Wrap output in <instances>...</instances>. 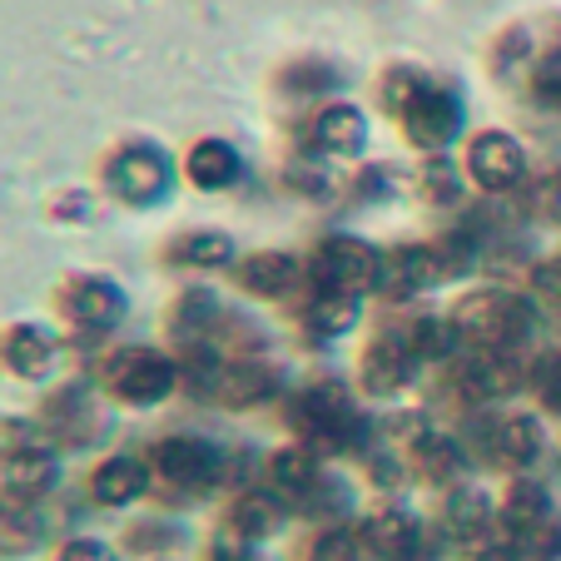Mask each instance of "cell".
I'll list each match as a JSON object with an SVG mask.
<instances>
[{
	"label": "cell",
	"mask_w": 561,
	"mask_h": 561,
	"mask_svg": "<svg viewBox=\"0 0 561 561\" xmlns=\"http://www.w3.org/2000/svg\"><path fill=\"white\" fill-rule=\"evenodd\" d=\"M527 209L537 214V219H547V224H561V170L541 174V180L531 184V190H527Z\"/></svg>",
	"instance_id": "34"
},
{
	"label": "cell",
	"mask_w": 561,
	"mask_h": 561,
	"mask_svg": "<svg viewBox=\"0 0 561 561\" xmlns=\"http://www.w3.org/2000/svg\"><path fill=\"white\" fill-rule=\"evenodd\" d=\"M423 190H427V199H437V204H453V199H457V180H453V170H447V164H437V170H427V174H423Z\"/></svg>",
	"instance_id": "39"
},
{
	"label": "cell",
	"mask_w": 561,
	"mask_h": 561,
	"mask_svg": "<svg viewBox=\"0 0 561 561\" xmlns=\"http://www.w3.org/2000/svg\"><path fill=\"white\" fill-rule=\"evenodd\" d=\"M105 180H110V190H115V199L154 204L159 194L170 190V159L149 145H129L105 164Z\"/></svg>",
	"instance_id": "9"
},
{
	"label": "cell",
	"mask_w": 561,
	"mask_h": 561,
	"mask_svg": "<svg viewBox=\"0 0 561 561\" xmlns=\"http://www.w3.org/2000/svg\"><path fill=\"white\" fill-rule=\"evenodd\" d=\"M313 145L329 154H358L363 149V115L353 105H329L313 119Z\"/></svg>",
	"instance_id": "28"
},
{
	"label": "cell",
	"mask_w": 561,
	"mask_h": 561,
	"mask_svg": "<svg viewBox=\"0 0 561 561\" xmlns=\"http://www.w3.org/2000/svg\"><path fill=\"white\" fill-rule=\"evenodd\" d=\"M204 398H214L219 408H233V413L264 408L268 398H278V368H268L259 358H229V363H219Z\"/></svg>",
	"instance_id": "10"
},
{
	"label": "cell",
	"mask_w": 561,
	"mask_h": 561,
	"mask_svg": "<svg viewBox=\"0 0 561 561\" xmlns=\"http://www.w3.org/2000/svg\"><path fill=\"white\" fill-rule=\"evenodd\" d=\"M100 382L110 388V398H119L129 408H159L180 388V363L154 348H119L105 358Z\"/></svg>",
	"instance_id": "5"
},
{
	"label": "cell",
	"mask_w": 561,
	"mask_h": 561,
	"mask_svg": "<svg viewBox=\"0 0 561 561\" xmlns=\"http://www.w3.org/2000/svg\"><path fill=\"white\" fill-rule=\"evenodd\" d=\"M547 517H551V492L541 488L537 477H517L507 488V497H502V522H507L517 537H527V531L541 527Z\"/></svg>",
	"instance_id": "26"
},
{
	"label": "cell",
	"mask_w": 561,
	"mask_h": 561,
	"mask_svg": "<svg viewBox=\"0 0 561 561\" xmlns=\"http://www.w3.org/2000/svg\"><path fill=\"white\" fill-rule=\"evenodd\" d=\"M45 541V517L31 497H0V557H31Z\"/></svg>",
	"instance_id": "20"
},
{
	"label": "cell",
	"mask_w": 561,
	"mask_h": 561,
	"mask_svg": "<svg viewBox=\"0 0 561 561\" xmlns=\"http://www.w3.org/2000/svg\"><path fill=\"white\" fill-rule=\"evenodd\" d=\"M382 105L403 119L408 139H413L417 149H443L447 139L457 135V119H462L457 100L447 95V90H437L433 80H423L417 70H388V80H382Z\"/></svg>",
	"instance_id": "2"
},
{
	"label": "cell",
	"mask_w": 561,
	"mask_h": 561,
	"mask_svg": "<svg viewBox=\"0 0 561 561\" xmlns=\"http://www.w3.org/2000/svg\"><path fill=\"white\" fill-rule=\"evenodd\" d=\"M288 417H294V427L313 443V453H348V447L358 443V427H363L358 413H353L348 388L333 378L308 382V388L294 398Z\"/></svg>",
	"instance_id": "4"
},
{
	"label": "cell",
	"mask_w": 561,
	"mask_h": 561,
	"mask_svg": "<svg viewBox=\"0 0 561 561\" xmlns=\"http://www.w3.org/2000/svg\"><path fill=\"white\" fill-rule=\"evenodd\" d=\"M531 294L547 308H561V259H547V264L531 268Z\"/></svg>",
	"instance_id": "37"
},
{
	"label": "cell",
	"mask_w": 561,
	"mask_h": 561,
	"mask_svg": "<svg viewBox=\"0 0 561 561\" xmlns=\"http://www.w3.org/2000/svg\"><path fill=\"white\" fill-rule=\"evenodd\" d=\"M60 313L70 318L75 329H90V333H105L115 329L119 318H125V294L119 284L110 278H95V274H80L60 288Z\"/></svg>",
	"instance_id": "11"
},
{
	"label": "cell",
	"mask_w": 561,
	"mask_h": 561,
	"mask_svg": "<svg viewBox=\"0 0 561 561\" xmlns=\"http://www.w3.org/2000/svg\"><path fill=\"white\" fill-rule=\"evenodd\" d=\"M55 482H60V462H55V453H50V447H41V443L11 447V453H5V462H0V488L11 492V497L41 502Z\"/></svg>",
	"instance_id": "14"
},
{
	"label": "cell",
	"mask_w": 561,
	"mask_h": 561,
	"mask_svg": "<svg viewBox=\"0 0 561 561\" xmlns=\"http://www.w3.org/2000/svg\"><path fill=\"white\" fill-rule=\"evenodd\" d=\"M488 522H492V502L482 497L477 488H462V492H453V497H447L443 531L453 541H477L482 531H488Z\"/></svg>",
	"instance_id": "30"
},
{
	"label": "cell",
	"mask_w": 561,
	"mask_h": 561,
	"mask_svg": "<svg viewBox=\"0 0 561 561\" xmlns=\"http://www.w3.org/2000/svg\"><path fill=\"white\" fill-rule=\"evenodd\" d=\"M0 358H5V368H11L15 378L41 382V378H50L60 348H55V339L41 323H15V329L5 333V343H0Z\"/></svg>",
	"instance_id": "18"
},
{
	"label": "cell",
	"mask_w": 561,
	"mask_h": 561,
	"mask_svg": "<svg viewBox=\"0 0 561 561\" xmlns=\"http://www.w3.org/2000/svg\"><path fill=\"white\" fill-rule=\"evenodd\" d=\"M447 274V259L427 244H403L382 254V294L388 298H413L423 288H433Z\"/></svg>",
	"instance_id": "13"
},
{
	"label": "cell",
	"mask_w": 561,
	"mask_h": 561,
	"mask_svg": "<svg viewBox=\"0 0 561 561\" xmlns=\"http://www.w3.org/2000/svg\"><path fill=\"white\" fill-rule=\"evenodd\" d=\"M224 527L239 531L244 541H268L284 527V497H278V492H239Z\"/></svg>",
	"instance_id": "21"
},
{
	"label": "cell",
	"mask_w": 561,
	"mask_h": 561,
	"mask_svg": "<svg viewBox=\"0 0 561 561\" xmlns=\"http://www.w3.org/2000/svg\"><path fill=\"white\" fill-rule=\"evenodd\" d=\"M531 388H537V398L551 413H561V353H551V358H541L531 368Z\"/></svg>",
	"instance_id": "36"
},
{
	"label": "cell",
	"mask_w": 561,
	"mask_h": 561,
	"mask_svg": "<svg viewBox=\"0 0 561 561\" xmlns=\"http://www.w3.org/2000/svg\"><path fill=\"white\" fill-rule=\"evenodd\" d=\"M413 467H417V477H423L427 488H453L457 477H462L467 457H462V447H457V437L427 427V433L413 443Z\"/></svg>",
	"instance_id": "23"
},
{
	"label": "cell",
	"mask_w": 561,
	"mask_h": 561,
	"mask_svg": "<svg viewBox=\"0 0 561 561\" xmlns=\"http://www.w3.org/2000/svg\"><path fill=\"white\" fill-rule=\"evenodd\" d=\"M497 70L531 95L557 100L561 90V21H537V25H512L497 41Z\"/></svg>",
	"instance_id": "3"
},
{
	"label": "cell",
	"mask_w": 561,
	"mask_h": 561,
	"mask_svg": "<svg viewBox=\"0 0 561 561\" xmlns=\"http://www.w3.org/2000/svg\"><path fill=\"white\" fill-rule=\"evenodd\" d=\"M233 274H239V288H244V294L284 298V294H294V284L304 278V268H298L294 254H274V249H264V254H249Z\"/></svg>",
	"instance_id": "19"
},
{
	"label": "cell",
	"mask_w": 561,
	"mask_h": 561,
	"mask_svg": "<svg viewBox=\"0 0 561 561\" xmlns=\"http://www.w3.org/2000/svg\"><path fill=\"white\" fill-rule=\"evenodd\" d=\"M467 174H472L477 190L507 194L527 180V154H522V145L512 135L488 129V135H477L472 145H467Z\"/></svg>",
	"instance_id": "8"
},
{
	"label": "cell",
	"mask_w": 561,
	"mask_h": 561,
	"mask_svg": "<svg viewBox=\"0 0 561 561\" xmlns=\"http://www.w3.org/2000/svg\"><path fill=\"white\" fill-rule=\"evenodd\" d=\"M358 313L363 308L353 294H323V288H318L313 304L304 308V323H308V333H318V339H343V333L358 329Z\"/></svg>",
	"instance_id": "27"
},
{
	"label": "cell",
	"mask_w": 561,
	"mask_h": 561,
	"mask_svg": "<svg viewBox=\"0 0 561 561\" xmlns=\"http://www.w3.org/2000/svg\"><path fill=\"white\" fill-rule=\"evenodd\" d=\"M472 561H522V551H517V547H507V541H482Z\"/></svg>",
	"instance_id": "40"
},
{
	"label": "cell",
	"mask_w": 561,
	"mask_h": 561,
	"mask_svg": "<svg viewBox=\"0 0 561 561\" xmlns=\"http://www.w3.org/2000/svg\"><path fill=\"white\" fill-rule=\"evenodd\" d=\"M363 541H368V557L378 561H413L423 537H417V517L403 507H382L363 522Z\"/></svg>",
	"instance_id": "17"
},
{
	"label": "cell",
	"mask_w": 561,
	"mask_h": 561,
	"mask_svg": "<svg viewBox=\"0 0 561 561\" xmlns=\"http://www.w3.org/2000/svg\"><path fill=\"white\" fill-rule=\"evenodd\" d=\"M184 170H190V180L199 184V190H229V184L244 174V164H239L229 139H199V145L190 149V159H184Z\"/></svg>",
	"instance_id": "25"
},
{
	"label": "cell",
	"mask_w": 561,
	"mask_h": 561,
	"mask_svg": "<svg viewBox=\"0 0 561 561\" xmlns=\"http://www.w3.org/2000/svg\"><path fill=\"white\" fill-rule=\"evenodd\" d=\"M403 343L417 353V363H447L457 348V329L453 323H437V318H417L403 329Z\"/></svg>",
	"instance_id": "31"
},
{
	"label": "cell",
	"mask_w": 561,
	"mask_h": 561,
	"mask_svg": "<svg viewBox=\"0 0 561 561\" xmlns=\"http://www.w3.org/2000/svg\"><path fill=\"white\" fill-rule=\"evenodd\" d=\"M522 561H561V522L547 517L541 527H531L527 537H517Z\"/></svg>",
	"instance_id": "33"
},
{
	"label": "cell",
	"mask_w": 561,
	"mask_h": 561,
	"mask_svg": "<svg viewBox=\"0 0 561 561\" xmlns=\"http://www.w3.org/2000/svg\"><path fill=\"white\" fill-rule=\"evenodd\" d=\"M413 373H417V353L403 343V333L368 343V353H363V363H358V382L373 398H398V392L413 382Z\"/></svg>",
	"instance_id": "12"
},
{
	"label": "cell",
	"mask_w": 561,
	"mask_h": 561,
	"mask_svg": "<svg viewBox=\"0 0 561 561\" xmlns=\"http://www.w3.org/2000/svg\"><path fill=\"white\" fill-rule=\"evenodd\" d=\"M268 477H274L278 497H313L323 488V467H318L313 447H284L268 457Z\"/></svg>",
	"instance_id": "24"
},
{
	"label": "cell",
	"mask_w": 561,
	"mask_h": 561,
	"mask_svg": "<svg viewBox=\"0 0 561 561\" xmlns=\"http://www.w3.org/2000/svg\"><path fill=\"white\" fill-rule=\"evenodd\" d=\"M457 343L472 353H512L531 333V304L507 288H477V294L457 298L453 318Z\"/></svg>",
	"instance_id": "1"
},
{
	"label": "cell",
	"mask_w": 561,
	"mask_h": 561,
	"mask_svg": "<svg viewBox=\"0 0 561 561\" xmlns=\"http://www.w3.org/2000/svg\"><path fill=\"white\" fill-rule=\"evenodd\" d=\"M149 492V467L135 453H110L105 462L90 472V497L100 507H129Z\"/></svg>",
	"instance_id": "16"
},
{
	"label": "cell",
	"mask_w": 561,
	"mask_h": 561,
	"mask_svg": "<svg viewBox=\"0 0 561 561\" xmlns=\"http://www.w3.org/2000/svg\"><path fill=\"white\" fill-rule=\"evenodd\" d=\"M149 462H154V472L164 477V482H174V488H184V492H204L224 477L219 447L204 443V437H164V443H154Z\"/></svg>",
	"instance_id": "7"
},
{
	"label": "cell",
	"mask_w": 561,
	"mask_h": 561,
	"mask_svg": "<svg viewBox=\"0 0 561 561\" xmlns=\"http://www.w3.org/2000/svg\"><path fill=\"white\" fill-rule=\"evenodd\" d=\"M45 423L75 447L90 443V437L100 433V413H95V403H90L85 388H60L55 392L50 403H45Z\"/></svg>",
	"instance_id": "22"
},
{
	"label": "cell",
	"mask_w": 561,
	"mask_h": 561,
	"mask_svg": "<svg viewBox=\"0 0 561 561\" xmlns=\"http://www.w3.org/2000/svg\"><path fill=\"white\" fill-rule=\"evenodd\" d=\"M55 561H119V557H115V547L100 537H70Z\"/></svg>",
	"instance_id": "38"
},
{
	"label": "cell",
	"mask_w": 561,
	"mask_h": 561,
	"mask_svg": "<svg viewBox=\"0 0 561 561\" xmlns=\"http://www.w3.org/2000/svg\"><path fill=\"white\" fill-rule=\"evenodd\" d=\"M329 85H333V70H329V65L304 60V65H294V70H284V90H288L294 100L318 95V90H329Z\"/></svg>",
	"instance_id": "35"
},
{
	"label": "cell",
	"mask_w": 561,
	"mask_h": 561,
	"mask_svg": "<svg viewBox=\"0 0 561 561\" xmlns=\"http://www.w3.org/2000/svg\"><path fill=\"white\" fill-rule=\"evenodd\" d=\"M308 561H368L363 527H329L308 541Z\"/></svg>",
	"instance_id": "32"
},
{
	"label": "cell",
	"mask_w": 561,
	"mask_h": 561,
	"mask_svg": "<svg viewBox=\"0 0 561 561\" xmlns=\"http://www.w3.org/2000/svg\"><path fill=\"white\" fill-rule=\"evenodd\" d=\"M482 453L492 457L497 467H531L541 457V423L531 413H507L497 423H488L482 433Z\"/></svg>",
	"instance_id": "15"
},
{
	"label": "cell",
	"mask_w": 561,
	"mask_h": 561,
	"mask_svg": "<svg viewBox=\"0 0 561 561\" xmlns=\"http://www.w3.org/2000/svg\"><path fill=\"white\" fill-rule=\"evenodd\" d=\"M308 274H313V284L323 288V294L363 298V294H373V288H382V254L373 244H363V239L333 233V239H323V244L313 249Z\"/></svg>",
	"instance_id": "6"
},
{
	"label": "cell",
	"mask_w": 561,
	"mask_h": 561,
	"mask_svg": "<svg viewBox=\"0 0 561 561\" xmlns=\"http://www.w3.org/2000/svg\"><path fill=\"white\" fill-rule=\"evenodd\" d=\"M170 259L180 268H224L233 264V239L219 229H194V233H180L170 244Z\"/></svg>",
	"instance_id": "29"
}]
</instances>
